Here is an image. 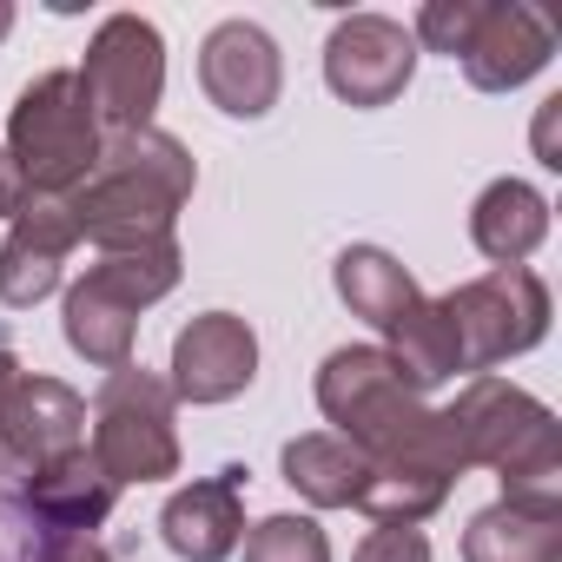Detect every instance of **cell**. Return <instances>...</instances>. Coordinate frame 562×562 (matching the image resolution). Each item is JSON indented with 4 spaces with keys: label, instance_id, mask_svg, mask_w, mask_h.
<instances>
[{
    "label": "cell",
    "instance_id": "44dd1931",
    "mask_svg": "<svg viewBox=\"0 0 562 562\" xmlns=\"http://www.w3.org/2000/svg\"><path fill=\"white\" fill-rule=\"evenodd\" d=\"M278 463H285V483H292L305 503H318V509H358V496H364V483H371V457H364L358 443L331 437V430L292 437Z\"/></svg>",
    "mask_w": 562,
    "mask_h": 562
},
{
    "label": "cell",
    "instance_id": "8992f818",
    "mask_svg": "<svg viewBox=\"0 0 562 562\" xmlns=\"http://www.w3.org/2000/svg\"><path fill=\"white\" fill-rule=\"evenodd\" d=\"M172 384L159 371H106L93 397V463L113 483H166L179 476V430H172Z\"/></svg>",
    "mask_w": 562,
    "mask_h": 562
},
{
    "label": "cell",
    "instance_id": "5bb4252c",
    "mask_svg": "<svg viewBox=\"0 0 562 562\" xmlns=\"http://www.w3.org/2000/svg\"><path fill=\"white\" fill-rule=\"evenodd\" d=\"M80 430H87V397L74 384H60V378L21 371V384L8 391V404H0V450L14 463H27V470L80 450Z\"/></svg>",
    "mask_w": 562,
    "mask_h": 562
},
{
    "label": "cell",
    "instance_id": "5b68a950",
    "mask_svg": "<svg viewBox=\"0 0 562 562\" xmlns=\"http://www.w3.org/2000/svg\"><path fill=\"white\" fill-rule=\"evenodd\" d=\"M100 139L106 133H100V120H93L74 74H41L21 93L14 120H8V159H14L27 199L80 192L93 179V166H100Z\"/></svg>",
    "mask_w": 562,
    "mask_h": 562
},
{
    "label": "cell",
    "instance_id": "7a4b0ae2",
    "mask_svg": "<svg viewBox=\"0 0 562 562\" xmlns=\"http://www.w3.org/2000/svg\"><path fill=\"white\" fill-rule=\"evenodd\" d=\"M318 411L331 424V437L358 443L371 457V470L384 463H430L463 476V450L443 424V411H430L378 345H345L318 364Z\"/></svg>",
    "mask_w": 562,
    "mask_h": 562
},
{
    "label": "cell",
    "instance_id": "6da1fadb",
    "mask_svg": "<svg viewBox=\"0 0 562 562\" xmlns=\"http://www.w3.org/2000/svg\"><path fill=\"white\" fill-rule=\"evenodd\" d=\"M192 153L159 126H133L100 139V166L80 192H67V212L93 251H153L172 245V218L192 199Z\"/></svg>",
    "mask_w": 562,
    "mask_h": 562
},
{
    "label": "cell",
    "instance_id": "d4e9b609",
    "mask_svg": "<svg viewBox=\"0 0 562 562\" xmlns=\"http://www.w3.org/2000/svg\"><path fill=\"white\" fill-rule=\"evenodd\" d=\"M27 205V186H21V172H14V159H8V146H0V218H14Z\"/></svg>",
    "mask_w": 562,
    "mask_h": 562
},
{
    "label": "cell",
    "instance_id": "e0dca14e",
    "mask_svg": "<svg viewBox=\"0 0 562 562\" xmlns=\"http://www.w3.org/2000/svg\"><path fill=\"white\" fill-rule=\"evenodd\" d=\"M463 562H562V503H490L463 529Z\"/></svg>",
    "mask_w": 562,
    "mask_h": 562
},
{
    "label": "cell",
    "instance_id": "8fae6325",
    "mask_svg": "<svg viewBox=\"0 0 562 562\" xmlns=\"http://www.w3.org/2000/svg\"><path fill=\"white\" fill-rule=\"evenodd\" d=\"M549 54H555V34L536 8H522V0H483L457 67L476 93H516L522 80H536L549 67Z\"/></svg>",
    "mask_w": 562,
    "mask_h": 562
},
{
    "label": "cell",
    "instance_id": "d6986e66",
    "mask_svg": "<svg viewBox=\"0 0 562 562\" xmlns=\"http://www.w3.org/2000/svg\"><path fill=\"white\" fill-rule=\"evenodd\" d=\"M378 351L391 358V371H397L417 397H424V391H443V384L463 371V338H457L443 299H417V305L384 331Z\"/></svg>",
    "mask_w": 562,
    "mask_h": 562
},
{
    "label": "cell",
    "instance_id": "277c9868",
    "mask_svg": "<svg viewBox=\"0 0 562 562\" xmlns=\"http://www.w3.org/2000/svg\"><path fill=\"white\" fill-rule=\"evenodd\" d=\"M179 238L172 245H153V251H100L87 265V278L67 285V305H60V331L67 345L100 364V371H126L133 364V331H139V312L159 305L172 285H179Z\"/></svg>",
    "mask_w": 562,
    "mask_h": 562
},
{
    "label": "cell",
    "instance_id": "83f0119b",
    "mask_svg": "<svg viewBox=\"0 0 562 562\" xmlns=\"http://www.w3.org/2000/svg\"><path fill=\"white\" fill-rule=\"evenodd\" d=\"M8 27H14V8H8V0H0V41H8Z\"/></svg>",
    "mask_w": 562,
    "mask_h": 562
},
{
    "label": "cell",
    "instance_id": "603a6c76",
    "mask_svg": "<svg viewBox=\"0 0 562 562\" xmlns=\"http://www.w3.org/2000/svg\"><path fill=\"white\" fill-rule=\"evenodd\" d=\"M351 562H430V536L424 529H371Z\"/></svg>",
    "mask_w": 562,
    "mask_h": 562
},
{
    "label": "cell",
    "instance_id": "4fadbf2b",
    "mask_svg": "<svg viewBox=\"0 0 562 562\" xmlns=\"http://www.w3.org/2000/svg\"><path fill=\"white\" fill-rule=\"evenodd\" d=\"M258 378V338L245 318L232 312H199L179 338H172V397L186 404H225Z\"/></svg>",
    "mask_w": 562,
    "mask_h": 562
},
{
    "label": "cell",
    "instance_id": "7c38bea8",
    "mask_svg": "<svg viewBox=\"0 0 562 562\" xmlns=\"http://www.w3.org/2000/svg\"><path fill=\"white\" fill-rule=\"evenodd\" d=\"M80 232H74V212L67 199H27L14 212V232L0 245V305L8 312H34L60 292V271L74 258Z\"/></svg>",
    "mask_w": 562,
    "mask_h": 562
},
{
    "label": "cell",
    "instance_id": "ffe728a7",
    "mask_svg": "<svg viewBox=\"0 0 562 562\" xmlns=\"http://www.w3.org/2000/svg\"><path fill=\"white\" fill-rule=\"evenodd\" d=\"M331 285L338 299L351 305V318H364L371 331H391L424 292H417V278L384 251V245H345L338 265H331Z\"/></svg>",
    "mask_w": 562,
    "mask_h": 562
},
{
    "label": "cell",
    "instance_id": "ac0fdd59",
    "mask_svg": "<svg viewBox=\"0 0 562 562\" xmlns=\"http://www.w3.org/2000/svg\"><path fill=\"white\" fill-rule=\"evenodd\" d=\"M549 238V199L529 179H490L470 205V245L490 265H522Z\"/></svg>",
    "mask_w": 562,
    "mask_h": 562
},
{
    "label": "cell",
    "instance_id": "cb8c5ba5",
    "mask_svg": "<svg viewBox=\"0 0 562 562\" xmlns=\"http://www.w3.org/2000/svg\"><path fill=\"white\" fill-rule=\"evenodd\" d=\"M34 562H113V555H106L93 536H41Z\"/></svg>",
    "mask_w": 562,
    "mask_h": 562
},
{
    "label": "cell",
    "instance_id": "9c48e42d",
    "mask_svg": "<svg viewBox=\"0 0 562 562\" xmlns=\"http://www.w3.org/2000/svg\"><path fill=\"white\" fill-rule=\"evenodd\" d=\"M417 74V41L391 14H345L325 41V87L345 106H391Z\"/></svg>",
    "mask_w": 562,
    "mask_h": 562
},
{
    "label": "cell",
    "instance_id": "4316f807",
    "mask_svg": "<svg viewBox=\"0 0 562 562\" xmlns=\"http://www.w3.org/2000/svg\"><path fill=\"white\" fill-rule=\"evenodd\" d=\"M14 384H21V358L0 345V404H8V391H14Z\"/></svg>",
    "mask_w": 562,
    "mask_h": 562
},
{
    "label": "cell",
    "instance_id": "9a60e30c",
    "mask_svg": "<svg viewBox=\"0 0 562 562\" xmlns=\"http://www.w3.org/2000/svg\"><path fill=\"white\" fill-rule=\"evenodd\" d=\"M159 536L179 562H225L245 542V470H218L172 490L159 509Z\"/></svg>",
    "mask_w": 562,
    "mask_h": 562
},
{
    "label": "cell",
    "instance_id": "52a82bcc",
    "mask_svg": "<svg viewBox=\"0 0 562 562\" xmlns=\"http://www.w3.org/2000/svg\"><path fill=\"white\" fill-rule=\"evenodd\" d=\"M443 305L463 338V371H476V378H490L496 364H509L549 338V285L529 265H496V271L470 278V285H457Z\"/></svg>",
    "mask_w": 562,
    "mask_h": 562
},
{
    "label": "cell",
    "instance_id": "30bf717a",
    "mask_svg": "<svg viewBox=\"0 0 562 562\" xmlns=\"http://www.w3.org/2000/svg\"><path fill=\"white\" fill-rule=\"evenodd\" d=\"M199 87L225 120H265L285 93V60L258 21H218L199 47Z\"/></svg>",
    "mask_w": 562,
    "mask_h": 562
},
{
    "label": "cell",
    "instance_id": "484cf974",
    "mask_svg": "<svg viewBox=\"0 0 562 562\" xmlns=\"http://www.w3.org/2000/svg\"><path fill=\"white\" fill-rule=\"evenodd\" d=\"M555 113H562V100H549L542 120H536V153H542V166H562V159H555Z\"/></svg>",
    "mask_w": 562,
    "mask_h": 562
},
{
    "label": "cell",
    "instance_id": "3957f363",
    "mask_svg": "<svg viewBox=\"0 0 562 562\" xmlns=\"http://www.w3.org/2000/svg\"><path fill=\"white\" fill-rule=\"evenodd\" d=\"M443 424L463 450V470H496L503 496L516 503H562V424L542 397L509 378H470Z\"/></svg>",
    "mask_w": 562,
    "mask_h": 562
},
{
    "label": "cell",
    "instance_id": "2e32d148",
    "mask_svg": "<svg viewBox=\"0 0 562 562\" xmlns=\"http://www.w3.org/2000/svg\"><path fill=\"white\" fill-rule=\"evenodd\" d=\"M113 496H120V483L87 450H67V457L27 470V490H21V503L41 522V536H93L113 516Z\"/></svg>",
    "mask_w": 562,
    "mask_h": 562
},
{
    "label": "cell",
    "instance_id": "ba28073f",
    "mask_svg": "<svg viewBox=\"0 0 562 562\" xmlns=\"http://www.w3.org/2000/svg\"><path fill=\"white\" fill-rule=\"evenodd\" d=\"M80 93L93 106V120L106 133H133V126H153V106L166 93V41L146 14H106L87 41V60H80Z\"/></svg>",
    "mask_w": 562,
    "mask_h": 562
},
{
    "label": "cell",
    "instance_id": "7402d4cb",
    "mask_svg": "<svg viewBox=\"0 0 562 562\" xmlns=\"http://www.w3.org/2000/svg\"><path fill=\"white\" fill-rule=\"evenodd\" d=\"M245 562H331V542L312 516H265L245 529Z\"/></svg>",
    "mask_w": 562,
    "mask_h": 562
}]
</instances>
